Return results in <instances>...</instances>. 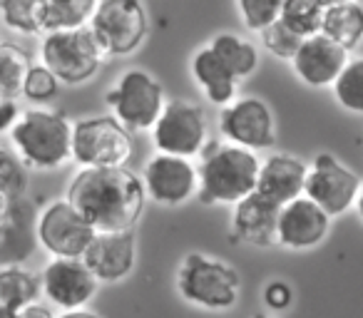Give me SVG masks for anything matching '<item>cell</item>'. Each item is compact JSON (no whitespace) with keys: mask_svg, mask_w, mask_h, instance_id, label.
<instances>
[{"mask_svg":"<svg viewBox=\"0 0 363 318\" xmlns=\"http://www.w3.org/2000/svg\"><path fill=\"white\" fill-rule=\"evenodd\" d=\"M65 202L95 234H122L140 222L147 194L142 179L127 167L80 169L67 187Z\"/></svg>","mask_w":363,"mask_h":318,"instance_id":"cell-1","label":"cell"},{"mask_svg":"<svg viewBox=\"0 0 363 318\" xmlns=\"http://www.w3.org/2000/svg\"><path fill=\"white\" fill-rule=\"evenodd\" d=\"M262 159L257 152L229 142H207L202 152L199 174V199L207 204H239L257 192V177Z\"/></svg>","mask_w":363,"mask_h":318,"instance_id":"cell-2","label":"cell"},{"mask_svg":"<svg viewBox=\"0 0 363 318\" xmlns=\"http://www.w3.org/2000/svg\"><path fill=\"white\" fill-rule=\"evenodd\" d=\"M11 142L23 167L57 169L72 159V122L62 112L33 107L21 112L11 130Z\"/></svg>","mask_w":363,"mask_h":318,"instance_id":"cell-3","label":"cell"},{"mask_svg":"<svg viewBox=\"0 0 363 318\" xmlns=\"http://www.w3.org/2000/svg\"><path fill=\"white\" fill-rule=\"evenodd\" d=\"M177 291L184 301L207 311H229L237 306L242 278L229 263L204 254H189L177 271Z\"/></svg>","mask_w":363,"mask_h":318,"instance_id":"cell-4","label":"cell"},{"mask_svg":"<svg viewBox=\"0 0 363 318\" xmlns=\"http://www.w3.org/2000/svg\"><path fill=\"white\" fill-rule=\"evenodd\" d=\"M105 60L107 55L97 45L90 28L43 35L40 65L50 70L62 85H82V82L92 80Z\"/></svg>","mask_w":363,"mask_h":318,"instance_id":"cell-5","label":"cell"},{"mask_svg":"<svg viewBox=\"0 0 363 318\" xmlns=\"http://www.w3.org/2000/svg\"><path fill=\"white\" fill-rule=\"evenodd\" d=\"M132 149V135L115 117H85L72 125V162L82 169L125 167Z\"/></svg>","mask_w":363,"mask_h":318,"instance_id":"cell-6","label":"cell"},{"mask_svg":"<svg viewBox=\"0 0 363 318\" xmlns=\"http://www.w3.org/2000/svg\"><path fill=\"white\" fill-rule=\"evenodd\" d=\"M105 102L110 105L112 117L132 135V132H152L164 110L167 97L150 72L127 70L105 95Z\"/></svg>","mask_w":363,"mask_h":318,"instance_id":"cell-7","label":"cell"},{"mask_svg":"<svg viewBox=\"0 0 363 318\" xmlns=\"http://www.w3.org/2000/svg\"><path fill=\"white\" fill-rule=\"evenodd\" d=\"M87 28L107 57L130 55L145 42L150 18L137 0H97Z\"/></svg>","mask_w":363,"mask_h":318,"instance_id":"cell-8","label":"cell"},{"mask_svg":"<svg viewBox=\"0 0 363 318\" xmlns=\"http://www.w3.org/2000/svg\"><path fill=\"white\" fill-rule=\"evenodd\" d=\"M207 120L197 105L187 100H167L157 125L152 127V142L157 154L192 159L207 147Z\"/></svg>","mask_w":363,"mask_h":318,"instance_id":"cell-9","label":"cell"},{"mask_svg":"<svg viewBox=\"0 0 363 318\" xmlns=\"http://www.w3.org/2000/svg\"><path fill=\"white\" fill-rule=\"evenodd\" d=\"M358 189H361V177L328 152L316 154L306 167L303 197L331 219L346 214L356 204Z\"/></svg>","mask_w":363,"mask_h":318,"instance_id":"cell-10","label":"cell"},{"mask_svg":"<svg viewBox=\"0 0 363 318\" xmlns=\"http://www.w3.org/2000/svg\"><path fill=\"white\" fill-rule=\"evenodd\" d=\"M35 239L52 259H82L95 232L65 199H57L38 214Z\"/></svg>","mask_w":363,"mask_h":318,"instance_id":"cell-11","label":"cell"},{"mask_svg":"<svg viewBox=\"0 0 363 318\" xmlns=\"http://www.w3.org/2000/svg\"><path fill=\"white\" fill-rule=\"evenodd\" d=\"M219 132L229 144L244 147L249 152L272 149L277 142L274 112L259 97H237L232 105L222 107Z\"/></svg>","mask_w":363,"mask_h":318,"instance_id":"cell-12","label":"cell"},{"mask_svg":"<svg viewBox=\"0 0 363 318\" xmlns=\"http://www.w3.org/2000/svg\"><path fill=\"white\" fill-rule=\"evenodd\" d=\"M142 187L147 199L160 207H179L199 192V174L192 159L155 154L142 169Z\"/></svg>","mask_w":363,"mask_h":318,"instance_id":"cell-13","label":"cell"},{"mask_svg":"<svg viewBox=\"0 0 363 318\" xmlns=\"http://www.w3.org/2000/svg\"><path fill=\"white\" fill-rule=\"evenodd\" d=\"M97 286L100 283L82 263V259H52L40 273L43 296L62 313L85 311L87 303L95 298Z\"/></svg>","mask_w":363,"mask_h":318,"instance_id":"cell-14","label":"cell"},{"mask_svg":"<svg viewBox=\"0 0 363 318\" xmlns=\"http://www.w3.org/2000/svg\"><path fill=\"white\" fill-rule=\"evenodd\" d=\"M328 232H331V217H326V212H321L306 197H298L279 207V246L289 249V251H308L326 242Z\"/></svg>","mask_w":363,"mask_h":318,"instance_id":"cell-15","label":"cell"},{"mask_svg":"<svg viewBox=\"0 0 363 318\" xmlns=\"http://www.w3.org/2000/svg\"><path fill=\"white\" fill-rule=\"evenodd\" d=\"M137 261V242L132 232L122 234H95L82 263L90 268L97 283H115L132 273Z\"/></svg>","mask_w":363,"mask_h":318,"instance_id":"cell-16","label":"cell"},{"mask_svg":"<svg viewBox=\"0 0 363 318\" xmlns=\"http://www.w3.org/2000/svg\"><path fill=\"white\" fill-rule=\"evenodd\" d=\"M346 62H348V52L318 33V35L301 40L296 55L291 60V67L303 85L333 87V82L338 80Z\"/></svg>","mask_w":363,"mask_h":318,"instance_id":"cell-17","label":"cell"},{"mask_svg":"<svg viewBox=\"0 0 363 318\" xmlns=\"http://www.w3.org/2000/svg\"><path fill=\"white\" fill-rule=\"evenodd\" d=\"M35 222L38 217L26 199H0V268L21 266L33 249Z\"/></svg>","mask_w":363,"mask_h":318,"instance_id":"cell-18","label":"cell"},{"mask_svg":"<svg viewBox=\"0 0 363 318\" xmlns=\"http://www.w3.org/2000/svg\"><path fill=\"white\" fill-rule=\"evenodd\" d=\"M306 187V164L291 154H274L267 157L259 167L257 194L272 202L274 207L294 202L303 197Z\"/></svg>","mask_w":363,"mask_h":318,"instance_id":"cell-19","label":"cell"},{"mask_svg":"<svg viewBox=\"0 0 363 318\" xmlns=\"http://www.w3.org/2000/svg\"><path fill=\"white\" fill-rule=\"evenodd\" d=\"M277 222L279 207L259 197L257 192L252 197L234 204L232 232L239 242L252 244V246H274L277 244Z\"/></svg>","mask_w":363,"mask_h":318,"instance_id":"cell-20","label":"cell"},{"mask_svg":"<svg viewBox=\"0 0 363 318\" xmlns=\"http://www.w3.org/2000/svg\"><path fill=\"white\" fill-rule=\"evenodd\" d=\"M189 72H192L194 82L199 85V90L207 95V100L212 105L227 107L237 100V85L232 75L227 72V67L219 62V57L209 50L207 45L199 47L189 60Z\"/></svg>","mask_w":363,"mask_h":318,"instance_id":"cell-21","label":"cell"},{"mask_svg":"<svg viewBox=\"0 0 363 318\" xmlns=\"http://www.w3.org/2000/svg\"><path fill=\"white\" fill-rule=\"evenodd\" d=\"M321 35L341 45L346 52L353 50L363 40V3L356 0L328 3L323 13Z\"/></svg>","mask_w":363,"mask_h":318,"instance_id":"cell-22","label":"cell"},{"mask_svg":"<svg viewBox=\"0 0 363 318\" xmlns=\"http://www.w3.org/2000/svg\"><path fill=\"white\" fill-rule=\"evenodd\" d=\"M207 47L219 57V62L227 67V72L237 82L247 80V77H252L257 72L259 50L247 38L237 35V33H219V35L212 38V42Z\"/></svg>","mask_w":363,"mask_h":318,"instance_id":"cell-23","label":"cell"},{"mask_svg":"<svg viewBox=\"0 0 363 318\" xmlns=\"http://www.w3.org/2000/svg\"><path fill=\"white\" fill-rule=\"evenodd\" d=\"M97 0H40L43 35L72 33L90 25Z\"/></svg>","mask_w":363,"mask_h":318,"instance_id":"cell-24","label":"cell"},{"mask_svg":"<svg viewBox=\"0 0 363 318\" xmlns=\"http://www.w3.org/2000/svg\"><path fill=\"white\" fill-rule=\"evenodd\" d=\"M43 296L40 276L23 266H3L0 268V306L11 311H23V308L40 303Z\"/></svg>","mask_w":363,"mask_h":318,"instance_id":"cell-25","label":"cell"},{"mask_svg":"<svg viewBox=\"0 0 363 318\" xmlns=\"http://www.w3.org/2000/svg\"><path fill=\"white\" fill-rule=\"evenodd\" d=\"M323 0H281V16L279 21L289 28L296 38L306 40L321 33L323 13H326Z\"/></svg>","mask_w":363,"mask_h":318,"instance_id":"cell-26","label":"cell"},{"mask_svg":"<svg viewBox=\"0 0 363 318\" xmlns=\"http://www.w3.org/2000/svg\"><path fill=\"white\" fill-rule=\"evenodd\" d=\"M30 67V55L23 47L13 45V42H0V97L16 100Z\"/></svg>","mask_w":363,"mask_h":318,"instance_id":"cell-27","label":"cell"},{"mask_svg":"<svg viewBox=\"0 0 363 318\" xmlns=\"http://www.w3.org/2000/svg\"><path fill=\"white\" fill-rule=\"evenodd\" d=\"M333 97L351 115H363V57L346 62L338 80L333 82Z\"/></svg>","mask_w":363,"mask_h":318,"instance_id":"cell-28","label":"cell"},{"mask_svg":"<svg viewBox=\"0 0 363 318\" xmlns=\"http://www.w3.org/2000/svg\"><path fill=\"white\" fill-rule=\"evenodd\" d=\"M0 21L13 33L23 35H43L40 0H3L0 3Z\"/></svg>","mask_w":363,"mask_h":318,"instance_id":"cell-29","label":"cell"},{"mask_svg":"<svg viewBox=\"0 0 363 318\" xmlns=\"http://www.w3.org/2000/svg\"><path fill=\"white\" fill-rule=\"evenodd\" d=\"M237 13L247 30L262 35L281 16V0H239Z\"/></svg>","mask_w":363,"mask_h":318,"instance_id":"cell-30","label":"cell"},{"mask_svg":"<svg viewBox=\"0 0 363 318\" xmlns=\"http://www.w3.org/2000/svg\"><path fill=\"white\" fill-rule=\"evenodd\" d=\"M28 174L23 162L11 149L0 147V199H23Z\"/></svg>","mask_w":363,"mask_h":318,"instance_id":"cell-31","label":"cell"},{"mask_svg":"<svg viewBox=\"0 0 363 318\" xmlns=\"http://www.w3.org/2000/svg\"><path fill=\"white\" fill-rule=\"evenodd\" d=\"M57 90H60V82L55 80V75L50 70H45L43 65H33L26 82H23L21 95L28 97L30 102L43 105V102H50L57 95Z\"/></svg>","mask_w":363,"mask_h":318,"instance_id":"cell-32","label":"cell"},{"mask_svg":"<svg viewBox=\"0 0 363 318\" xmlns=\"http://www.w3.org/2000/svg\"><path fill=\"white\" fill-rule=\"evenodd\" d=\"M262 42L274 57L291 62L294 55H296V50H298V45H301V38L294 35V33L289 30L281 21H277L272 28H267V30L262 33Z\"/></svg>","mask_w":363,"mask_h":318,"instance_id":"cell-33","label":"cell"},{"mask_svg":"<svg viewBox=\"0 0 363 318\" xmlns=\"http://www.w3.org/2000/svg\"><path fill=\"white\" fill-rule=\"evenodd\" d=\"M264 303H267L272 311H284V308H289V303H291V286L279 281V278L267 283V288H264Z\"/></svg>","mask_w":363,"mask_h":318,"instance_id":"cell-34","label":"cell"},{"mask_svg":"<svg viewBox=\"0 0 363 318\" xmlns=\"http://www.w3.org/2000/svg\"><path fill=\"white\" fill-rule=\"evenodd\" d=\"M21 107H18L16 100H6V97H0V135L3 132H11L16 127L18 117H21Z\"/></svg>","mask_w":363,"mask_h":318,"instance_id":"cell-35","label":"cell"},{"mask_svg":"<svg viewBox=\"0 0 363 318\" xmlns=\"http://www.w3.org/2000/svg\"><path fill=\"white\" fill-rule=\"evenodd\" d=\"M18 318H55V313L43 306V303H33V306L18 311Z\"/></svg>","mask_w":363,"mask_h":318,"instance_id":"cell-36","label":"cell"},{"mask_svg":"<svg viewBox=\"0 0 363 318\" xmlns=\"http://www.w3.org/2000/svg\"><path fill=\"white\" fill-rule=\"evenodd\" d=\"M55 318H100L90 311H70V313H62V316H55Z\"/></svg>","mask_w":363,"mask_h":318,"instance_id":"cell-37","label":"cell"},{"mask_svg":"<svg viewBox=\"0 0 363 318\" xmlns=\"http://www.w3.org/2000/svg\"><path fill=\"white\" fill-rule=\"evenodd\" d=\"M356 212H358V217H361V222H363V182H361V189H358V197H356Z\"/></svg>","mask_w":363,"mask_h":318,"instance_id":"cell-38","label":"cell"},{"mask_svg":"<svg viewBox=\"0 0 363 318\" xmlns=\"http://www.w3.org/2000/svg\"><path fill=\"white\" fill-rule=\"evenodd\" d=\"M0 318H18V311H11V308L0 306Z\"/></svg>","mask_w":363,"mask_h":318,"instance_id":"cell-39","label":"cell"}]
</instances>
